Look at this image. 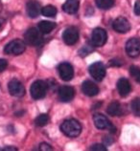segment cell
Wrapping results in <instances>:
<instances>
[{"label":"cell","instance_id":"6da1fadb","mask_svg":"<svg viewBox=\"0 0 140 151\" xmlns=\"http://www.w3.org/2000/svg\"><path fill=\"white\" fill-rule=\"evenodd\" d=\"M61 130L67 137L75 138L81 134L82 126L78 121L74 120V119H70V120H66L62 122L61 125Z\"/></svg>","mask_w":140,"mask_h":151},{"label":"cell","instance_id":"7a4b0ae2","mask_svg":"<svg viewBox=\"0 0 140 151\" xmlns=\"http://www.w3.org/2000/svg\"><path fill=\"white\" fill-rule=\"evenodd\" d=\"M47 83L43 81H37L31 85L30 94L34 100H39L43 99L47 93Z\"/></svg>","mask_w":140,"mask_h":151},{"label":"cell","instance_id":"3957f363","mask_svg":"<svg viewBox=\"0 0 140 151\" xmlns=\"http://www.w3.org/2000/svg\"><path fill=\"white\" fill-rule=\"evenodd\" d=\"M24 40L29 45L38 46L42 42V35L39 30L36 29V28H31V29L27 30L24 35Z\"/></svg>","mask_w":140,"mask_h":151},{"label":"cell","instance_id":"277c9868","mask_svg":"<svg viewBox=\"0 0 140 151\" xmlns=\"http://www.w3.org/2000/svg\"><path fill=\"white\" fill-rule=\"evenodd\" d=\"M25 51V43L20 39H15L12 40L5 46L4 52L8 55H18L22 54Z\"/></svg>","mask_w":140,"mask_h":151},{"label":"cell","instance_id":"5b68a950","mask_svg":"<svg viewBox=\"0 0 140 151\" xmlns=\"http://www.w3.org/2000/svg\"><path fill=\"white\" fill-rule=\"evenodd\" d=\"M107 39V32L102 28H96L91 34V44L95 47H101L106 44Z\"/></svg>","mask_w":140,"mask_h":151},{"label":"cell","instance_id":"8992f818","mask_svg":"<svg viewBox=\"0 0 140 151\" xmlns=\"http://www.w3.org/2000/svg\"><path fill=\"white\" fill-rule=\"evenodd\" d=\"M93 122L98 129H107L111 133L116 132V128L111 124V122L107 120V118L102 114H95L93 116Z\"/></svg>","mask_w":140,"mask_h":151},{"label":"cell","instance_id":"52a82bcc","mask_svg":"<svg viewBox=\"0 0 140 151\" xmlns=\"http://www.w3.org/2000/svg\"><path fill=\"white\" fill-rule=\"evenodd\" d=\"M89 74L95 81H102L106 76V68L102 62H95L89 67Z\"/></svg>","mask_w":140,"mask_h":151},{"label":"cell","instance_id":"ba28073f","mask_svg":"<svg viewBox=\"0 0 140 151\" xmlns=\"http://www.w3.org/2000/svg\"><path fill=\"white\" fill-rule=\"evenodd\" d=\"M62 39L67 45H74L78 42L79 39V31L76 27H68L63 32Z\"/></svg>","mask_w":140,"mask_h":151},{"label":"cell","instance_id":"9c48e42d","mask_svg":"<svg viewBox=\"0 0 140 151\" xmlns=\"http://www.w3.org/2000/svg\"><path fill=\"white\" fill-rule=\"evenodd\" d=\"M126 52L131 58H136L140 55V39L133 37L126 43Z\"/></svg>","mask_w":140,"mask_h":151},{"label":"cell","instance_id":"30bf717a","mask_svg":"<svg viewBox=\"0 0 140 151\" xmlns=\"http://www.w3.org/2000/svg\"><path fill=\"white\" fill-rule=\"evenodd\" d=\"M58 70H59V77L65 81H69L74 77L73 67L68 62H62V64H59Z\"/></svg>","mask_w":140,"mask_h":151},{"label":"cell","instance_id":"8fae6325","mask_svg":"<svg viewBox=\"0 0 140 151\" xmlns=\"http://www.w3.org/2000/svg\"><path fill=\"white\" fill-rule=\"evenodd\" d=\"M8 89H9L10 94L14 97H22L25 93L23 84L17 79H12L8 84Z\"/></svg>","mask_w":140,"mask_h":151},{"label":"cell","instance_id":"7c38bea8","mask_svg":"<svg viewBox=\"0 0 140 151\" xmlns=\"http://www.w3.org/2000/svg\"><path fill=\"white\" fill-rule=\"evenodd\" d=\"M112 28L117 33L126 34L131 30V24H130V22L128 21L127 18L123 17H119L113 21Z\"/></svg>","mask_w":140,"mask_h":151},{"label":"cell","instance_id":"4fadbf2b","mask_svg":"<svg viewBox=\"0 0 140 151\" xmlns=\"http://www.w3.org/2000/svg\"><path fill=\"white\" fill-rule=\"evenodd\" d=\"M59 99L62 102H69L73 100L75 96V90L71 86H62L59 89Z\"/></svg>","mask_w":140,"mask_h":151},{"label":"cell","instance_id":"5bb4252c","mask_svg":"<svg viewBox=\"0 0 140 151\" xmlns=\"http://www.w3.org/2000/svg\"><path fill=\"white\" fill-rule=\"evenodd\" d=\"M27 14L31 18H36L38 17V14L41 13V4L36 0H31L27 3Z\"/></svg>","mask_w":140,"mask_h":151},{"label":"cell","instance_id":"9a60e30c","mask_svg":"<svg viewBox=\"0 0 140 151\" xmlns=\"http://www.w3.org/2000/svg\"><path fill=\"white\" fill-rule=\"evenodd\" d=\"M82 90L83 94L88 97H94L99 93V87L90 81H86L83 83Z\"/></svg>","mask_w":140,"mask_h":151},{"label":"cell","instance_id":"2e32d148","mask_svg":"<svg viewBox=\"0 0 140 151\" xmlns=\"http://www.w3.org/2000/svg\"><path fill=\"white\" fill-rule=\"evenodd\" d=\"M107 113L112 117H121L124 114L123 106L117 101L110 102L107 108Z\"/></svg>","mask_w":140,"mask_h":151},{"label":"cell","instance_id":"e0dca14e","mask_svg":"<svg viewBox=\"0 0 140 151\" xmlns=\"http://www.w3.org/2000/svg\"><path fill=\"white\" fill-rule=\"evenodd\" d=\"M131 84H130V81H128L127 78H120L118 82H117V90L120 94V96L122 97H127L128 95L130 94L131 92Z\"/></svg>","mask_w":140,"mask_h":151},{"label":"cell","instance_id":"ac0fdd59","mask_svg":"<svg viewBox=\"0 0 140 151\" xmlns=\"http://www.w3.org/2000/svg\"><path fill=\"white\" fill-rule=\"evenodd\" d=\"M79 5H80L79 0H66V2L63 4L62 9L67 14H74L78 12Z\"/></svg>","mask_w":140,"mask_h":151},{"label":"cell","instance_id":"d6986e66","mask_svg":"<svg viewBox=\"0 0 140 151\" xmlns=\"http://www.w3.org/2000/svg\"><path fill=\"white\" fill-rule=\"evenodd\" d=\"M56 27V24L51 21H41L38 23V30L41 34H49Z\"/></svg>","mask_w":140,"mask_h":151},{"label":"cell","instance_id":"ffe728a7","mask_svg":"<svg viewBox=\"0 0 140 151\" xmlns=\"http://www.w3.org/2000/svg\"><path fill=\"white\" fill-rule=\"evenodd\" d=\"M96 5L102 10H109L114 5V0H95Z\"/></svg>","mask_w":140,"mask_h":151},{"label":"cell","instance_id":"44dd1931","mask_svg":"<svg viewBox=\"0 0 140 151\" xmlns=\"http://www.w3.org/2000/svg\"><path fill=\"white\" fill-rule=\"evenodd\" d=\"M41 14L46 17H54L57 14V9L54 6L48 5L41 9Z\"/></svg>","mask_w":140,"mask_h":151},{"label":"cell","instance_id":"7402d4cb","mask_svg":"<svg viewBox=\"0 0 140 151\" xmlns=\"http://www.w3.org/2000/svg\"><path fill=\"white\" fill-rule=\"evenodd\" d=\"M131 108L135 116L140 117V98H136L131 101Z\"/></svg>","mask_w":140,"mask_h":151},{"label":"cell","instance_id":"603a6c76","mask_svg":"<svg viewBox=\"0 0 140 151\" xmlns=\"http://www.w3.org/2000/svg\"><path fill=\"white\" fill-rule=\"evenodd\" d=\"M48 122H49V117H48V115L46 114H42V115H39V116L36 119V125H38V126H45L47 124H48Z\"/></svg>","mask_w":140,"mask_h":151},{"label":"cell","instance_id":"cb8c5ba5","mask_svg":"<svg viewBox=\"0 0 140 151\" xmlns=\"http://www.w3.org/2000/svg\"><path fill=\"white\" fill-rule=\"evenodd\" d=\"M130 74L137 82H140V68L137 66H131L130 67Z\"/></svg>","mask_w":140,"mask_h":151},{"label":"cell","instance_id":"d4e9b609","mask_svg":"<svg viewBox=\"0 0 140 151\" xmlns=\"http://www.w3.org/2000/svg\"><path fill=\"white\" fill-rule=\"evenodd\" d=\"M93 50V47H92V44L91 45H86V46H83L82 49L79 51V54L81 57H86L87 55L89 53H91Z\"/></svg>","mask_w":140,"mask_h":151},{"label":"cell","instance_id":"484cf974","mask_svg":"<svg viewBox=\"0 0 140 151\" xmlns=\"http://www.w3.org/2000/svg\"><path fill=\"white\" fill-rule=\"evenodd\" d=\"M90 150H94V151H107V147L104 145H100V144H95L93 145H91Z\"/></svg>","mask_w":140,"mask_h":151},{"label":"cell","instance_id":"4316f807","mask_svg":"<svg viewBox=\"0 0 140 151\" xmlns=\"http://www.w3.org/2000/svg\"><path fill=\"white\" fill-rule=\"evenodd\" d=\"M110 65L115 66V67H120L123 65V61L119 58H113L110 60Z\"/></svg>","mask_w":140,"mask_h":151},{"label":"cell","instance_id":"83f0119b","mask_svg":"<svg viewBox=\"0 0 140 151\" xmlns=\"http://www.w3.org/2000/svg\"><path fill=\"white\" fill-rule=\"evenodd\" d=\"M39 149L42 150V151H51V150H53V148L51 147V145L46 144V142H42V144L39 145Z\"/></svg>","mask_w":140,"mask_h":151},{"label":"cell","instance_id":"f1b7e54d","mask_svg":"<svg viewBox=\"0 0 140 151\" xmlns=\"http://www.w3.org/2000/svg\"><path fill=\"white\" fill-rule=\"evenodd\" d=\"M7 66H8V62L6 59L0 58V73L3 72V71L7 68Z\"/></svg>","mask_w":140,"mask_h":151},{"label":"cell","instance_id":"f546056e","mask_svg":"<svg viewBox=\"0 0 140 151\" xmlns=\"http://www.w3.org/2000/svg\"><path fill=\"white\" fill-rule=\"evenodd\" d=\"M134 13L136 15L140 17V0H137L134 4Z\"/></svg>","mask_w":140,"mask_h":151},{"label":"cell","instance_id":"4dcf8cb0","mask_svg":"<svg viewBox=\"0 0 140 151\" xmlns=\"http://www.w3.org/2000/svg\"><path fill=\"white\" fill-rule=\"evenodd\" d=\"M4 24H5V20H4L2 17H0V30L2 29V27L4 26Z\"/></svg>","mask_w":140,"mask_h":151},{"label":"cell","instance_id":"1f68e13d","mask_svg":"<svg viewBox=\"0 0 140 151\" xmlns=\"http://www.w3.org/2000/svg\"><path fill=\"white\" fill-rule=\"evenodd\" d=\"M4 150H5V151H7V150H17V148H15V147H12V146H8V147H5V148H4Z\"/></svg>","mask_w":140,"mask_h":151}]
</instances>
